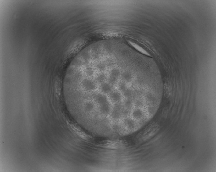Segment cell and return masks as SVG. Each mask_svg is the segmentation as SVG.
Masks as SVG:
<instances>
[{
	"label": "cell",
	"mask_w": 216,
	"mask_h": 172,
	"mask_svg": "<svg viewBox=\"0 0 216 172\" xmlns=\"http://www.w3.org/2000/svg\"><path fill=\"white\" fill-rule=\"evenodd\" d=\"M84 88L87 91H93L97 88V86L95 81L89 79L85 78L82 82Z\"/></svg>",
	"instance_id": "obj_1"
},
{
	"label": "cell",
	"mask_w": 216,
	"mask_h": 172,
	"mask_svg": "<svg viewBox=\"0 0 216 172\" xmlns=\"http://www.w3.org/2000/svg\"><path fill=\"white\" fill-rule=\"evenodd\" d=\"M158 130L157 128L152 127L144 130L140 135V139L145 140L153 136Z\"/></svg>",
	"instance_id": "obj_2"
},
{
	"label": "cell",
	"mask_w": 216,
	"mask_h": 172,
	"mask_svg": "<svg viewBox=\"0 0 216 172\" xmlns=\"http://www.w3.org/2000/svg\"><path fill=\"white\" fill-rule=\"evenodd\" d=\"M101 91L104 94H109L112 92L113 87L110 83H102L100 86Z\"/></svg>",
	"instance_id": "obj_3"
},
{
	"label": "cell",
	"mask_w": 216,
	"mask_h": 172,
	"mask_svg": "<svg viewBox=\"0 0 216 172\" xmlns=\"http://www.w3.org/2000/svg\"><path fill=\"white\" fill-rule=\"evenodd\" d=\"M128 43L130 45H131V46L134 47L135 49L138 51H139L147 56H151L149 53L146 51V50H144L142 47L140 46H139L138 44L133 43L130 41H128Z\"/></svg>",
	"instance_id": "obj_4"
},
{
	"label": "cell",
	"mask_w": 216,
	"mask_h": 172,
	"mask_svg": "<svg viewBox=\"0 0 216 172\" xmlns=\"http://www.w3.org/2000/svg\"><path fill=\"white\" fill-rule=\"evenodd\" d=\"M106 75L103 73L99 74L96 78V80L99 83H103L104 81L106 80Z\"/></svg>",
	"instance_id": "obj_5"
}]
</instances>
